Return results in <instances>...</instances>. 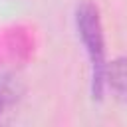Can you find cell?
Segmentation results:
<instances>
[{"label":"cell","mask_w":127,"mask_h":127,"mask_svg":"<svg viewBox=\"0 0 127 127\" xmlns=\"http://www.w3.org/2000/svg\"><path fill=\"white\" fill-rule=\"evenodd\" d=\"M105 85L111 87L117 99L127 103V58H115L105 69Z\"/></svg>","instance_id":"cell-2"},{"label":"cell","mask_w":127,"mask_h":127,"mask_svg":"<svg viewBox=\"0 0 127 127\" xmlns=\"http://www.w3.org/2000/svg\"><path fill=\"white\" fill-rule=\"evenodd\" d=\"M18 95H20L18 81L12 75H0V115L18 101Z\"/></svg>","instance_id":"cell-3"},{"label":"cell","mask_w":127,"mask_h":127,"mask_svg":"<svg viewBox=\"0 0 127 127\" xmlns=\"http://www.w3.org/2000/svg\"><path fill=\"white\" fill-rule=\"evenodd\" d=\"M75 30L85 48L91 65V95L93 99L103 97L105 89V38L99 10L93 2H81L75 8Z\"/></svg>","instance_id":"cell-1"}]
</instances>
